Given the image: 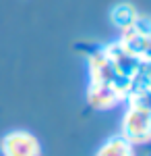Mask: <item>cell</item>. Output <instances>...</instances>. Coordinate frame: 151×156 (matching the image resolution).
Instances as JSON below:
<instances>
[{
    "instance_id": "1",
    "label": "cell",
    "mask_w": 151,
    "mask_h": 156,
    "mask_svg": "<svg viewBox=\"0 0 151 156\" xmlns=\"http://www.w3.org/2000/svg\"><path fill=\"white\" fill-rule=\"evenodd\" d=\"M120 135L133 146H143L151 137V112L149 106L141 100H133V104L122 117Z\"/></svg>"
},
{
    "instance_id": "2",
    "label": "cell",
    "mask_w": 151,
    "mask_h": 156,
    "mask_svg": "<svg viewBox=\"0 0 151 156\" xmlns=\"http://www.w3.org/2000/svg\"><path fill=\"white\" fill-rule=\"evenodd\" d=\"M2 156H39L42 146L29 131H11L0 142Z\"/></svg>"
},
{
    "instance_id": "3",
    "label": "cell",
    "mask_w": 151,
    "mask_h": 156,
    "mask_svg": "<svg viewBox=\"0 0 151 156\" xmlns=\"http://www.w3.org/2000/svg\"><path fill=\"white\" fill-rule=\"evenodd\" d=\"M122 90L114 83H91L89 87V104L95 108H110L118 104Z\"/></svg>"
},
{
    "instance_id": "4",
    "label": "cell",
    "mask_w": 151,
    "mask_h": 156,
    "mask_svg": "<svg viewBox=\"0 0 151 156\" xmlns=\"http://www.w3.org/2000/svg\"><path fill=\"white\" fill-rule=\"evenodd\" d=\"M95 156H135V146L122 135H112L99 146Z\"/></svg>"
},
{
    "instance_id": "5",
    "label": "cell",
    "mask_w": 151,
    "mask_h": 156,
    "mask_svg": "<svg viewBox=\"0 0 151 156\" xmlns=\"http://www.w3.org/2000/svg\"><path fill=\"white\" fill-rule=\"evenodd\" d=\"M137 21H139V15L135 11V6L128 4V2L116 4L112 9V23L116 25V27H120V29H128V27H133Z\"/></svg>"
}]
</instances>
